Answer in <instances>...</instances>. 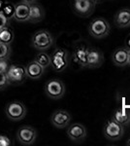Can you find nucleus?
Instances as JSON below:
<instances>
[{"mask_svg": "<svg viewBox=\"0 0 130 146\" xmlns=\"http://www.w3.org/2000/svg\"><path fill=\"white\" fill-rule=\"evenodd\" d=\"M53 44V37L48 30H38L33 34L31 38V45L38 51H46Z\"/></svg>", "mask_w": 130, "mask_h": 146, "instance_id": "1", "label": "nucleus"}, {"mask_svg": "<svg viewBox=\"0 0 130 146\" xmlns=\"http://www.w3.org/2000/svg\"><path fill=\"white\" fill-rule=\"evenodd\" d=\"M110 25L104 18H96L88 25V32L92 37L101 39L106 37L110 32Z\"/></svg>", "mask_w": 130, "mask_h": 146, "instance_id": "2", "label": "nucleus"}, {"mask_svg": "<svg viewBox=\"0 0 130 146\" xmlns=\"http://www.w3.org/2000/svg\"><path fill=\"white\" fill-rule=\"evenodd\" d=\"M69 64V54L63 48H56L51 56V65L56 72H62Z\"/></svg>", "mask_w": 130, "mask_h": 146, "instance_id": "3", "label": "nucleus"}, {"mask_svg": "<svg viewBox=\"0 0 130 146\" xmlns=\"http://www.w3.org/2000/svg\"><path fill=\"white\" fill-rule=\"evenodd\" d=\"M45 93L51 100H59L65 94V85L58 79L49 80L45 85Z\"/></svg>", "mask_w": 130, "mask_h": 146, "instance_id": "4", "label": "nucleus"}, {"mask_svg": "<svg viewBox=\"0 0 130 146\" xmlns=\"http://www.w3.org/2000/svg\"><path fill=\"white\" fill-rule=\"evenodd\" d=\"M5 113L8 119L12 121H20L26 115V107L20 101H12L6 105Z\"/></svg>", "mask_w": 130, "mask_h": 146, "instance_id": "5", "label": "nucleus"}, {"mask_svg": "<svg viewBox=\"0 0 130 146\" xmlns=\"http://www.w3.org/2000/svg\"><path fill=\"white\" fill-rule=\"evenodd\" d=\"M124 129L123 126H121L117 122H115L114 119H111L106 123L103 129V133L106 138L109 140H117L123 135Z\"/></svg>", "mask_w": 130, "mask_h": 146, "instance_id": "6", "label": "nucleus"}, {"mask_svg": "<svg viewBox=\"0 0 130 146\" xmlns=\"http://www.w3.org/2000/svg\"><path fill=\"white\" fill-rule=\"evenodd\" d=\"M73 8L77 15L88 17L94 11L98 0H73Z\"/></svg>", "mask_w": 130, "mask_h": 146, "instance_id": "7", "label": "nucleus"}, {"mask_svg": "<svg viewBox=\"0 0 130 146\" xmlns=\"http://www.w3.org/2000/svg\"><path fill=\"white\" fill-rule=\"evenodd\" d=\"M37 131L31 126H22L16 131V139L20 144L31 145L35 142Z\"/></svg>", "mask_w": 130, "mask_h": 146, "instance_id": "8", "label": "nucleus"}, {"mask_svg": "<svg viewBox=\"0 0 130 146\" xmlns=\"http://www.w3.org/2000/svg\"><path fill=\"white\" fill-rule=\"evenodd\" d=\"M7 78L9 80V83L13 84H20L24 81L26 77L25 73V67L20 64H12L9 66L6 72Z\"/></svg>", "mask_w": 130, "mask_h": 146, "instance_id": "9", "label": "nucleus"}, {"mask_svg": "<svg viewBox=\"0 0 130 146\" xmlns=\"http://www.w3.org/2000/svg\"><path fill=\"white\" fill-rule=\"evenodd\" d=\"M71 121V115L69 112L64 109H57L55 110L51 117V122L55 128L57 129H64L68 127Z\"/></svg>", "mask_w": 130, "mask_h": 146, "instance_id": "10", "label": "nucleus"}, {"mask_svg": "<svg viewBox=\"0 0 130 146\" xmlns=\"http://www.w3.org/2000/svg\"><path fill=\"white\" fill-rule=\"evenodd\" d=\"M68 137L74 142H81L86 138V129L84 125L75 123L68 128L67 129Z\"/></svg>", "mask_w": 130, "mask_h": 146, "instance_id": "11", "label": "nucleus"}, {"mask_svg": "<svg viewBox=\"0 0 130 146\" xmlns=\"http://www.w3.org/2000/svg\"><path fill=\"white\" fill-rule=\"evenodd\" d=\"M104 62L103 54L97 49H87V66L89 68H98Z\"/></svg>", "mask_w": 130, "mask_h": 146, "instance_id": "12", "label": "nucleus"}, {"mask_svg": "<svg viewBox=\"0 0 130 146\" xmlns=\"http://www.w3.org/2000/svg\"><path fill=\"white\" fill-rule=\"evenodd\" d=\"M128 54L129 49L126 47H120L115 49L112 55V62L117 66H125L128 64Z\"/></svg>", "mask_w": 130, "mask_h": 146, "instance_id": "13", "label": "nucleus"}, {"mask_svg": "<svg viewBox=\"0 0 130 146\" xmlns=\"http://www.w3.org/2000/svg\"><path fill=\"white\" fill-rule=\"evenodd\" d=\"M29 10L30 4H27L25 2H20L15 6V13H14V19L16 22L23 23L28 22L29 19Z\"/></svg>", "mask_w": 130, "mask_h": 146, "instance_id": "14", "label": "nucleus"}, {"mask_svg": "<svg viewBox=\"0 0 130 146\" xmlns=\"http://www.w3.org/2000/svg\"><path fill=\"white\" fill-rule=\"evenodd\" d=\"M45 68H43L39 63H37L35 60L28 62L25 66V73L26 77L31 80H38L42 75L44 74Z\"/></svg>", "mask_w": 130, "mask_h": 146, "instance_id": "15", "label": "nucleus"}, {"mask_svg": "<svg viewBox=\"0 0 130 146\" xmlns=\"http://www.w3.org/2000/svg\"><path fill=\"white\" fill-rule=\"evenodd\" d=\"M87 47L84 45H80L75 48L73 53L74 62L82 67L87 66Z\"/></svg>", "mask_w": 130, "mask_h": 146, "instance_id": "16", "label": "nucleus"}, {"mask_svg": "<svg viewBox=\"0 0 130 146\" xmlns=\"http://www.w3.org/2000/svg\"><path fill=\"white\" fill-rule=\"evenodd\" d=\"M115 23L121 28L130 27V9L122 8L117 11L115 16Z\"/></svg>", "mask_w": 130, "mask_h": 146, "instance_id": "17", "label": "nucleus"}, {"mask_svg": "<svg viewBox=\"0 0 130 146\" xmlns=\"http://www.w3.org/2000/svg\"><path fill=\"white\" fill-rule=\"evenodd\" d=\"M45 11L43 7L37 3L30 4V10H29V19L28 22L30 23H39L44 19Z\"/></svg>", "mask_w": 130, "mask_h": 146, "instance_id": "18", "label": "nucleus"}, {"mask_svg": "<svg viewBox=\"0 0 130 146\" xmlns=\"http://www.w3.org/2000/svg\"><path fill=\"white\" fill-rule=\"evenodd\" d=\"M113 119L121 126H127L130 123V112L125 108H119L115 111Z\"/></svg>", "mask_w": 130, "mask_h": 146, "instance_id": "19", "label": "nucleus"}, {"mask_svg": "<svg viewBox=\"0 0 130 146\" xmlns=\"http://www.w3.org/2000/svg\"><path fill=\"white\" fill-rule=\"evenodd\" d=\"M14 38H15V34H14V31L11 27H6L0 28V42L11 44Z\"/></svg>", "mask_w": 130, "mask_h": 146, "instance_id": "20", "label": "nucleus"}, {"mask_svg": "<svg viewBox=\"0 0 130 146\" xmlns=\"http://www.w3.org/2000/svg\"><path fill=\"white\" fill-rule=\"evenodd\" d=\"M34 60L37 63H39L43 68H47L51 65V56L44 51H41L40 53L37 54Z\"/></svg>", "mask_w": 130, "mask_h": 146, "instance_id": "21", "label": "nucleus"}, {"mask_svg": "<svg viewBox=\"0 0 130 146\" xmlns=\"http://www.w3.org/2000/svg\"><path fill=\"white\" fill-rule=\"evenodd\" d=\"M1 12L9 19V20H10V19H12L14 17V13H15V5L12 4L11 2L6 1L5 5H4Z\"/></svg>", "mask_w": 130, "mask_h": 146, "instance_id": "22", "label": "nucleus"}, {"mask_svg": "<svg viewBox=\"0 0 130 146\" xmlns=\"http://www.w3.org/2000/svg\"><path fill=\"white\" fill-rule=\"evenodd\" d=\"M11 55L10 44L0 42V58H9Z\"/></svg>", "mask_w": 130, "mask_h": 146, "instance_id": "23", "label": "nucleus"}, {"mask_svg": "<svg viewBox=\"0 0 130 146\" xmlns=\"http://www.w3.org/2000/svg\"><path fill=\"white\" fill-rule=\"evenodd\" d=\"M9 84L10 83H9V80H8V78H7L6 73L0 72V90L5 89Z\"/></svg>", "mask_w": 130, "mask_h": 146, "instance_id": "24", "label": "nucleus"}, {"mask_svg": "<svg viewBox=\"0 0 130 146\" xmlns=\"http://www.w3.org/2000/svg\"><path fill=\"white\" fill-rule=\"evenodd\" d=\"M9 66V58H0V72L6 73Z\"/></svg>", "mask_w": 130, "mask_h": 146, "instance_id": "25", "label": "nucleus"}, {"mask_svg": "<svg viewBox=\"0 0 130 146\" xmlns=\"http://www.w3.org/2000/svg\"><path fill=\"white\" fill-rule=\"evenodd\" d=\"M9 21L10 20L2 12H0V28L9 27Z\"/></svg>", "mask_w": 130, "mask_h": 146, "instance_id": "26", "label": "nucleus"}, {"mask_svg": "<svg viewBox=\"0 0 130 146\" xmlns=\"http://www.w3.org/2000/svg\"><path fill=\"white\" fill-rule=\"evenodd\" d=\"M11 140L5 135H0V146H10Z\"/></svg>", "mask_w": 130, "mask_h": 146, "instance_id": "27", "label": "nucleus"}, {"mask_svg": "<svg viewBox=\"0 0 130 146\" xmlns=\"http://www.w3.org/2000/svg\"><path fill=\"white\" fill-rule=\"evenodd\" d=\"M5 3H6V0H0V12L2 11L4 5H5Z\"/></svg>", "mask_w": 130, "mask_h": 146, "instance_id": "28", "label": "nucleus"}, {"mask_svg": "<svg viewBox=\"0 0 130 146\" xmlns=\"http://www.w3.org/2000/svg\"><path fill=\"white\" fill-rule=\"evenodd\" d=\"M125 47L130 50V36L126 39V46H125Z\"/></svg>", "mask_w": 130, "mask_h": 146, "instance_id": "29", "label": "nucleus"}, {"mask_svg": "<svg viewBox=\"0 0 130 146\" xmlns=\"http://www.w3.org/2000/svg\"><path fill=\"white\" fill-rule=\"evenodd\" d=\"M22 1L27 4H32V3H34V2H36L37 0H22Z\"/></svg>", "mask_w": 130, "mask_h": 146, "instance_id": "30", "label": "nucleus"}, {"mask_svg": "<svg viewBox=\"0 0 130 146\" xmlns=\"http://www.w3.org/2000/svg\"><path fill=\"white\" fill-rule=\"evenodd\" d=\"M128 64L130 65V50H129V54H128Z\"/></svg>", "mask_w": 130, "mask_h": 146, "instance_id": "31", "label": "nucleus"}, {"mask_svg": "<svg viewBox=\"0 0 130 146\" xmlns=\"http://www.w3.org/2000/svg\"><path fill=\"white\" fill-rule=\"evenodd\" d=\"M127 145H128V146H130V137H129V139L127 140Z\"/></svg>", "mask_w": 130, "mask_h": 146, "instance_id": "32", "label": "nucleus"}]
</instances>
